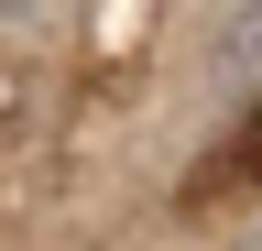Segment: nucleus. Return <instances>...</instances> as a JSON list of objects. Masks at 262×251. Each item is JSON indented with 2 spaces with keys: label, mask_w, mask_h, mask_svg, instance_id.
<instances>
[{
  "label": "nucleus",
  "mask_w": 262,
  "mask_h": 251,
  "mask_svg": "<svg viewBox=\"0 0 262 251\" xmlns=\"http://www.w3.org/2000/svg\"><path fill=\"white\" fill-rule=\"evenodd\" d=\"M208 87L241 99V109H262V0H229V11H219V33H208Z\"/></svg>",
  "instance_id": "nucleus-1"
},
{
  "label": "nucleus",
  "mask_w": 262,
  "mask_h": 251,
  "mask_svg": "<svg viewBox=\"0 0 262 251\" xmlns=\"http://www.w3.org/2000/svg\"><path fill=\"white\" fill-rule=\"evenodd\" d=\"M229 197H262V109H241V131L186 175V208H229Z\"/></svg>",
  "instance_id": "nucleus-2"
},
{
  "label": "nucleus",
  "mask_w": 262,
  "mask_h": 251,
  "mask_svg": "<svg viewBox=\"0 0 262 251\" xmlns=\"http://www.w3.org/2000/svg\"><path fill=\"white\" fill-rule=\"evenodd\" d=\"M0 120H11V77H0Z\"/></svg>",
  "instance_id": "nucleus-3"
}]
</instances>
